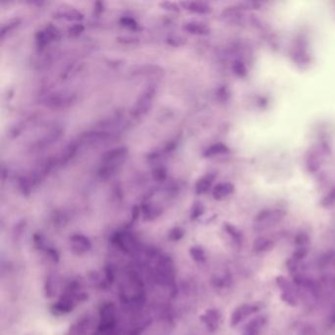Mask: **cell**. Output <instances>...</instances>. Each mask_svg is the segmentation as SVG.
<instances>
[{
	"instance_id": "20",
	"label": "cell",
	"mask_w": 335,
	"mask_h": 335,
	"mask_svg": "<svg viewBox=\"0 0 335 335\" xmlns=\"http://www.w3.org/2000/svg\"><path fill=\"white\" fill-rule=\"evenodd\" d=\"M265 323H266V319L263 317H259V318L252 320L247 325L244 335H259V330L265 325Z\"/></svg>"
},
{
	"instance_id": "9",
	"label": "cell",
	"mask_w": 335,
	"mask_h": 335,
	"mask_svg": "<svg viewBox=\"0 0 335 335\" xmlns=\"http://www.w3.org/2000/svg\"><path fill=\"white\" fill-rule=\"evenodd\" d=\"M71 249L77 254H82L90 250L91 243L83 234H75L70 238Z\"/></svg>"
},
{
	"instance_id": "2",
	"label": "cell",
	"mask_w": 335,
	"mask_h": 335,
	"mask_svg": "<svg viewBox=\"0 0 335 335\" xmlns=\"http://www.w3.org/2000/svg\"><path fill=\"white\" fill-rule=\"evenodd\" d=\"M155 94H156V87L154 85L147 87L141 93L140 97L137 99L135 105L133 106V108L131 110V115L133 117L139 118V117L147 114L148 111L152 107Z\"/></svg>"
},
{
	"instance_id": "39",
	"label": "cell",
	"mask_w": 335,
	"mask_h": 335,
	"mask_svg": "<svg viewBox=\"0 0 335 335\" xmlns=\"http://www.w3.org/2000/svg\"><path fill=\"white\" fill-rule=\"evenodd\" d=\"M308 253V250L305 247H299L296 251H294L293 255L295 259H303L304 257H306Z\"/></svg>"
},
{
	"instance_id": "22",
	"label": "cell",
	"mask_w": 335,
	"mask_h": 335,
	"mask_svg": "<svg viewBox=\"0 0 335 335\" xmlns=\"http://www.w3.org/2000/svg\"><path fill=\"white\" fill-rule=\"evenodd\" d=\"M134 75H142V76H152L163 74V69L156 65H144L140 66L138 69L133 71Z\"/></svg>"
},
{
	"instance_id": "17",
	"label": "cell",
	"mask_w": 335,
	"mask_h": 335,
	"mask_svg": "<svg viewBox=\"0 0 335 335\" xmlns=\"http://www.w3.org/2000/svg\"><path fill=\"white\" fill-rule=\"evenodd\" d=\"M181 6H183L184 9L197 13V14H207L210 11L209 6L205 2H197V1L185 2L184 1V2H181Z\"/></svg>"
},
{
	"instance_id": "27",
	"label": "cell",
	"mask_w": 335,
	"mask_h": 335,
	"mask_svg": "<svg viewBox=\"0 0 335 335\" xmlns=\"http://www.w3.org/2000/svg\"><path fill=\"white\" fill-rule=\"evenodd\" d=\"M120 25L128 30L135 31L138 29V23L135 19L131 17H123L120 19Z\"/></svg>"
},
{
	"instance_id": "19",
	"label": "cell",
	"mask_w": 335,
	"mask_h": 335,
	"mask_svg": "<svg viewBox=\"0 0 335 335\" xmlns=\"http://www.w3.org/2000/svg\"><path fill=\"white\" fill-rule=\"evenodd\" d=\"M233 191L232 185L229 183H220L216 185L212 190V196L215 200H222L229 196Z\"/></svg>"
},
{
	"instance_id": "23",
	"label": "cell",
	"mask_w": 335,
	"mask_h": 335,
	"mask_svg": "<svg viewBox=\"0 0 335 335\" xmlns=\"http://www.w3.org/2000/svg\"><path fill=\"white\" fill-rule=\"evenodd\" d=\"M213 181V177L211 175H206L202 177L197 183H196V192L199 195L205 194L209 191Z\"/></svg>"
},
{
	"instance_id": "37",
	"label": "cell",
	"mask_w": 335,
	"mask_h": 335,
	"mask_svg": "<svg viewBox=\"0 0 335 335\" xmlns=\"http://www.w3.org/2000/svg\"><path fill=\"white\" fill-rule=\"evenodd\" d=\"M34 244L38 249H43L45 247L44 239L41 234H35L34 235Z\"/></svg>"
},
{
	"instance_id": "5",
	"label": "cell",
	"mask_w": 335,
	"mask_h": 335,
	"mask_svg": "<svg viewBox=\"0 0 335 335\" xmlns=\"http://www.w3.org/2000/svg\"><path fill=\"white\" fill-rule=\"evenodd\" d=\"M59 38H60L59 30L52 25H48L43 30L39 31L37 33L36 44L40 49H43L52 42L57 41Z\"/></svg>"
},
{
	"instance_id": "21",
	"label": "cell",
	"mask_w": 335,
	"mask_h": 335,
	"mask_svg": "<svg viewBox=\"0 0 335 335\" xmlns=\"http://www.w3.org/2000/svg\"><path fill=\"white\" fill-rule=\"evenodd\" d=\"M273 247V242L267 237H259L252 244V250L255 252H264L269 251Z\"/></svg>"
},
{
	"instance_id": "31",
	"label": "cell",
	"mask_w": 335,
	"mask_h": 335,
	"mask_svg": "<svg viewBox=\"0 0 335 335\" xmlns=\"http://www.w3.org/2000/svg\"><path fill=\"white\" fill-rule=\"evenodd\" d=\"M84 31V25H82L81 23H76V24L72 25L71 27H69V29H68V34H69L70 37L76 38V37H79Z\"/></svg>"
},
{
	"instance_id": "12",
	"label": "cell",
	"mask_w": 335,
	"mask_h": 335,
	"mask_svg": "<svg viewBox=\"0 0 335 335\" xmlns=\"http://www.w3.org/2000/svg\"><path fill=\"white\" fill-rule=\"evenodd\" d=\"M257 307L255 306H248V305H243L236 309L231 317V326L235 327L237 326L240 322L244 320L247 316H250L252 313L256 312Z\"/></svg>"
},
{
	"instance_id": "38",
	"label": "cell",
	"mask_w": 335,
	"mask_h": 335,
	"mask_svg": "<svg viewBox=\"0 0 335 335\" xmlns=\"http://www.w3.org/2000/svg\"><path fill=\"white\" fill-rule=\"evenodd\" d=\"M18 23H19L18 20H14L12 23H9L8 25L4 26V27L2 28V30H1V38H4V36H5L6 33L10 32V31H12L14 28H16V27L18 26Z\"/></svg>"
},
{
	"instance_id": "26",
	"label": "cell",
	"mask_w": 335,
	"mask_h": 335,
	"mask_svg": "<svg viewBox=\"0 0 335 335\" xmlns=\"http://www.w3.org/2000/svg\"><path fill=\"white\" fill-rule=\"evenodd\" d=\"M225 230L227 231V233L233 238V240L237 243V244H241L242 243V234L239 230H237L233 225L231 224H225Z\"/></svg>"
},
{
	"instance_id": "11",
	"label": "cell",
	"mask_w": 335,
	"mask_h": 335,
	"mask_svg": "<svg viewBox=\"0 0 335 335\" xmlns=\"http://www.w3.org/2000/svg\"><path fill=\"white\" fill-rule=\"evenodd\" d=\"M277 283L279 285V287L282 289V299L292 305V306H296L297 304V298L295 296V293L293 291V289L291 288V285L289 284V282L282 276L277 277Z\"/></svg>"
},
{
	"instance_id": "16",
	"label": "cell",
	"mask_w": 335,
	"mask_h": 335,
	"mask_svg": "<svg viewBox=\"0 0 335 335\" xmlns=\"http://www.w3.org/2000/svg\"><path fill=\"white\" fill-rule=\"evenodd\" d=\"M163 210L159 207L153 205V204H145L141 207V213L145 220L151 221L156 219L162 214Z\"/></svg>"
},
{
	"instance_id": "1",
	"label": "cell",
	"mask_w": 335,
	"mask_h": 335,
	"mask_svg": "<svg viewBox=\"0 0 335 335\" xmlns=\"http://www.w3.org/2000/svg\"><path fill=\"white\" fill-rule=\"evenodd\" d=\"M76 100V94L68 91H57L44 97L43 104L55 110H61L70 107Z\"/></svg>"
},
{
	"instance_id": "15",
	"label": "cell",
	"mask_w": 335,
	"mask_h": 335,
	"mask_svg": "<svg viewBox=\"0 0 335 335\" xmlns=\"http://www.w3.org/2000/svg\"><path fill=\"white\" fill-rule=\"evenodd\" d=\"M201 318H202V321L207 325L208 329L210 332H214L217 329L218 322L220 319V314L216 310H209Z\"/></svg>"
},
{
	"instance_id": "4",
	"label": "cell",
	"mask_w": 335,
	"mask_h": 335,
	"mask_svg": "<svg viewBox=\"0 0 335 335\" xmlns=\"http://www.w3.org/2000/svg\"><path fill=\"white\" fill-rule=\"evenodd\" d=\"M129 155V150L126 147H118L105 152L101 156V165L121 167Z\"/></svg>"
},
{
	"instance_id": "40",
	"label": "cell",
	"mask_w": 335,
	"mask_h": 335,
	"mask_svg": "<svg viewBox=\"0 0 335 335\" xmlns=\"http://www.w3.org/2000/svg\"><path fill=\"white\" fill-rule=\"evenodd\" d=\"M45 251H46V253L51 257V259L53 261H58L59 260V252L54 249V248H45Z\"/></svg>"
},
{
	"instance_id": "36",
	"label": "cell",
	"mask_w": 335,
	"mask_h": 335,
	"mask_svg": "<svg viewBox=\"0 0 335 335\" xmlns=\"http://www.w3.org/2000/svg\"><path fill=\"white\" fill-rule=\"evenodd\" d=\"M295 242L297 245H299L300 247H305L306 244L309 243V237L307 234L305 233H300L296 236L295 238Z\"/></svg>"
},
{
	"instance_id": "28",
	"label": "cell",
	"mask_w": 335,
	"mask_h": 335,
	"mask_svg": "<svg viewBox=\"0 0 335 335\" xmlns=\"http://www.w3.org/2000/svg\"><path fill=\"white\" fill-rule=\"evenodd\" d=\"M205 211V208L203 206L202 203L200 202H197L194 204V206L192 207V209H191V219L192 220H195L197 218H199Z\"/></svg>"
},
{
	"instance_id": "10",
	"label": "cell",
	"mask_w": 335,
	"mask_h": 335,
	"mask_svg": "<svg viewBox=\"0 0 335 335\" xmlns=\"http://www.w3.org/2000/svg\"><path fill=\"white\" fill-rule=\"evenodd\" d=\"M279 218H280V215L277 213H274L272 211H263L256 217L255 229L260 230V231L264 230L270 227L271 225H273V223L277 222Z\"/></svg>"
},
{
	"instance_id": "33",
	"label": "cell",
	"mask_w": 335,
	"mask_h": 335,
	"mask_svg": "<svg viewBox=\"0 0 335 335\" xmlns=\"http://www.w3.org/2000/svg\"><path fill=\"white\" fill-rule=\"evenodd\" d=\"M118 42L122 43V44H126V45H133L139 42L138 38H134V37H129V36H123V37H119L117 38Z\"/></svg>"
},
{
	"instance_id": "7",
	"label": "cell",
	"mask_w": 335,
	"mask_h": 335,
	"mask_svg": "<svg viewBox=\"0 0 335 335\" xmlns=\"http://www.w3.org/2000/svg\"><path fill=\"white\" fill-rule=\"evenodd\" d=\"M75 306H76L75 299L71 298V296L65 295L61 297L55 304L52 305L50 311L54 316H60L72 312Z\"/></svg>"
},
{
	"instance_id": "41",
	"label": "cell",
	"mask_w": 335,
	"mask_h": 335,
	"mask_svg": "<svg viewBox=\"0 0 335 335\" xmlns=\"http://www.w3.org/2000/svg\"><path fill=\"white\" fill-rule=\"evenodd\" d=\"M94 11L96 12V14H100L103 11V3L102 2H95Z\"/></svg>"
},
{
	"instance_id": "34",
	"label": "cell",
	"mask_w": 335,
	"mask_h": 335,
	"mask_svg": "<svg viewBox=\"0 0 335 335\" xmlns=\"http://www.w3.org/2000/svg\"><path fill=\"white\" fill-rule=\"evenodd\" d=\"M160 5L170 12H174V13H179L180 12V7L174 3V2H170V1H164L162 3H160Z\"/></svg>"
},
{
	"instance_id": "25",
	"label": "cell",
	"mask_w": 335,
	"mask_h": 335,
	"mask_svg": "<svg viewBox=\"0 0 335 335\" xmlns=\"http://www.w3.org/2000/svg\"><path fill=\"white\" fill-rule=\"evenodd\" d=\"M227 151V149L221 145V144H216V145H213L211 146L210 148H209L206 153H205V156L208 157V158H211V157H215V156H218V155H221L223 153H225Z\"/></svg>"
},
{
	"instance_id": "8",
	"label": "cell",
	"mask_w": 335,
	"mask_h": 335,
	"mask_svg": "<svg viewBox=\"0 0 335 335\" xmlns=\"http://www.w3.org/2000/svg\"><path fill=\"white\" fill-rule=\"evenodd\" d=\"M112 242L125 252H131L135 249L134 237L126 232H118L112 237Z\"/></svg>"
},
{
	"instance_id": "30",
	"label": "cell",
	"mask_w": 335,
	"mask_h": 335,
	"mask_svg": "<svg viewBox=\"0 0 335 335\" xmlns=\"http://www.w3.org/2000/svg\"><path fill=\"white\" fill-rule=\"evenodd\" d=\"M153 177L156 181L159 182H163L168 178V170L167 168H163V167H159L156 168L153 171Z\"/></svg>"
},
{
	"instance_id": "14",
	"label": "cell",
	"mask_w": 335,
	"mask_h": 335,
	"mask_svg": "<svg viewBox=\"0 0 335 335\" xmlns=\"http://www.w3.org/2000/svg\"><path fill=\"white\" fill-rule=\"evenodd\" d=\"M182 30L184 32H187V33L192 34V35H197V36L208 35L209 32V28L205 24L199 23V22H188V23H185L182 26Z\"/></svg>"
},
{
	"instance_id": "32",
	"label": "cell",
	"mask_w": 335,
	"mask_h": 335,
	"mask_svg": "<svg viewBox=\"0 0 335 335\" xmlns=\"http://www.w3.org/2000/svg\"><path fill=\"white\" fill-rule=\"evenodd\" d=\"M186 42V40L182 37H179V36H172V37H169L168 39V43L172 45V46H176V47H179V46H183Z\"/></svg>"
},
{
	"instance_id": "13",
	"label": "cell",
	"mask_w": 335,
	"mask_h": 335,
	"mask_svg": "<svg viewBox=\"0 0 335 335\" xmlns=\"http://www.w3.org/2000/svg\"><path fill=\"white\" fill-rule=\"evenodd\" d=\"M61 133H62V132H61V131H58V130H55V131L49 133L47 136H45V137H43L42 139L39 140V141L33 146V148L35 149V151H42V149H45L46 147L48 148L49 146L53 145L54 143H56L57 140L60 139V137H61V135H62Z\"/></svg>"
},
{
	"instance_id": "24",
	"label": "cell",
	"mask_w": 335,
	"mask_h": 335,
	"mask_svg": "<svg viewBox=\"0 0 335 335\" xmlns=\"http://www.w3.org/2000/svg\"><path fill=\"white\" fill-rule=\"evenodd\" d=\"M190 254L192 258L197 262H204L206 260V252L202 247L195 246L190 249Z\"/></svg>"
},
{
	"instance_id": "6",
	"label": "cell",
	"mask_w": 335,
	"mask_h": 335,
	"mask_svg": "<svg viewBox=\"0 0 335 335\" xmlns=\"http://www.w3.org/2000/svg\"><path fill=\"white\" fill-rule=\"evenodd\" d=\"M116 324L115 315H114V306L111 303L104 304L100 309V322L98 325V330L101 333L110 332Z\"/></svg>"
},
{
	"instance_id": "3",
	"label": "cell",
	"mask_w": 335,
	"mask_h": 335,
	"mask_svg": "<svg viewBox=\"0 0 335 335\" xmlns=\"http://www.w3.org/2000/svg\"><path fill=\"white\" fill-rule=\"evenodd\" d=\"M81 141L89 145H103L109 144L117 139V135L114 132H108L103 130H95L84 133L81 136Z\"/></svg>"
},
{
	"instance_id": "35",
	"label": "cell",
	"mask_w": 335,
	"mask_h": 335,
	"mask_svg": "<svg viewBox=\"0 0 335 335\" xmlns=\"http://www.w3.org/2000/svg\"><path fill=\"white\" fill-rule=\"evenodd\" d=\"M44 291H45L46 297H52L53 294H54V285H53V282H52L50 277H48L45 281Z\"/></svg>"
},
{
	"instance_id": "29",
	"label": "cell",
	"mask_w": 335,
	"mask_h": 335,
	"mask_svg": "<svg viewBox=\"0 0 335 335\" xmlns=\"http://www.w3.org/2000/svg\"><path fill=\"white\" fill-rule=\"evenodd\" d=\"M184 234H185V231H184L183 228H181V227H174V228H172L170 230L168 238L171 241H179V240H181L184 237Z\"/></svg>"
},
{
	"instance_id": "18",
	"label": "cell",
	"mask_w": 335,
	"mask_h": 335,
	"mask_svg": "<svg viewBox=\"0 0 335 335\" xmlns=\"http://www.w3.org/2000/svg\"><path fill=\"white\" fill-rule=\"evenodd\" d=\"M54 17L56 19H64L66 21L76 22V23H79L84 19V15L81 12H79L75 9L60 11V12L54 14Z\"/></svg>"
}]
</instances>
